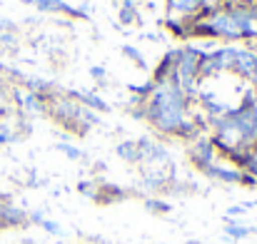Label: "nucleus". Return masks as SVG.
<instances>
[{
  "mask_svg": "<svg viewBox=\"0 0 257 244\" xmlns=\"http://www.w3.org/2000/svg\"><path fill=\"white\" fill-rule=\"evenodd\" d=\"M192 100L182 92L175 80H163L153 85V92L145 102V122L165 137H177L192 142L200 132V120L192 115Z\"/></svg>",
  "mask_w": 257,
  "mask_h": 244,
  "instance_id": "f257e3e1",
  "label": "nucleus"
},
{
  "mask_svg": "<svg viewBox=\"0 0 257 244\" xmlns=\"http://www.w3.org/2000/svg\"><path fill=\"white\" fill-rule=\"evenodd\" d=\"M83 105H78L75 100H70L65 92L63 95H53L50 97V105H48V117H53L60 127H65L68 132L73 135H85L87 127L83 122Z\"/></svg>",
  "mask_w": 257,
  "mask_h": 244,
  "instance_id": "f03ea898",
  "label": "nucleus"
},
{
  "mask_svg": "<svg viewBox=\"0 0 257 244\" xmlns=\"http://www.w3.org/2000/svg\"><path fill=\"white\" fill-rule=\"evenodd\" d=\"M187 157H190L195 169L207 172L217 160V150H215L212 137L210 135H197L192 142H187Z\"/></svg>",
  "mask_w": 257,
  "mask_h": 244,
  "instance_id": "7ed1b4c3",
  "label": "nucleus"
},
{
  "mask_svg": "<svg viewBox=\"0 0 257 244\" xmlns=\"http://www.w3.org/2000/svg\"><path fill=\"white\" fill-rule=\"evenodd\" d=\"M25 5H33L38 13H55V15H65L70 20H90V10L87 5H70L65 0H23Z\"/></svg>",
  "mask_w": 257,
  "mask_h": 244,
  "instance_id": "20e7f679",
  "label": "nucleus"
},
{
  "mask_svg": "<svg viewBox=\"0 0 257 244\" xmlns=\"http://www.w3.org/2000/svg\"><path fill=\"white\" fill-rule=\"evenodd\" d=\"M207 23H210V28L215 30V38H217V40L242 43V30L235 25V20L227 15V10H225V8L212 10V13H210V18H207Z\"/></svg>",
  "mask_w": 257,
  "mask_h": 244,
  "instance_id": "39448f33",
  "label": "nucleus"
},
{
  "mask_svg": "<svg viewBox=\"0 0 257 244\" xmlns=\"http://www.w3.org/2000/svg\"><path fill=\"white\" fill-rule=\"evenodd\" d=\"M28 212L18 207L15 202H0V232L3 229H23L28 227Z\"/></svg>",
  "mask_w": 257,
  "mask_h": 244,
  "instance_id": "423d86ee",
  "label": "nucleus"
},
{
  "mask_svg": "<svg viewBox=\"0 0 257 244\" xmlns=\"http://www.w3.org/2000/svg\"><path fill=\"white\" fill-rule=\"evenodd\" d=\"M232 73L240 75L242 80L257 82V55L250 48H237L235 63H232Z\"/></svg>",
  "mask_w": 257,
  "mask_h": 244,
  "instance_id": "0eeeda50",
  "label": "nucleus"
},
{
  "mask_svg": "<svg viewBox=\"0 0 257 244\" xmlns=\"http://www.w3.org/2000/svg\"><path fill=\"white\" fill-rule=\"evenodd\" d=\"M50 97L53 95H35V92H23V102L18 105V112L20 115H28V117H43L48 115V105H50Z\"/></svg>",
  "mask_w": 257,
  "mask_h": 244,
  "instance_id": "6e6552de",
  "label": "nucleus"
},
{
  "mask_svg": "<svg viewBox=\"0 0 257 244\" xmlns=\"http://www.w3.org/2000/svg\"><path fill=\"white\" fill-rule=\"evenodd\" d=\"M168 5V18H180V20H195L202 10L200 0H165Z\"/></svg>",
  "mask_w": 257,
  "mask_h": 244,
  "instance_id": "1a4fd4ad",
  "label": "nucleus"
},
{
  "mask_svg": "<svg viewBox=\"0 0 257 244\" xmlns=\"http://www.w3.org/2000/svg\"><path fill=\"white\" fill-rule=\"evenodd\" d=\"M65 95H68L70 100H75L78 105H83V107H87V110L97 112V115L110 112V105H107L100 95H95V92H85V90H68Z\"/></svg>",
  "mask_w": 257,
  "mask_h": 244,
  "instance_id": "9d476101",
  "label": "nucleus"
},
{
  "mask_svg": "<svg viewBox=\"0 0 257 244\" xmlns=\"http://www.w3.org/2000/svg\"><path fill=\"white\" fill-rule=\"evenodd\" d=\"M177 60H180V48H170V50H165V55L160 58V63L155 65V70H153V82H163L172 78V70H175V65H177Z\"/></svg>",
  "mask_w": 257,
  "mask_h": 244,
  "instance_id": "9b49d317",
  "label": "nucleus"
},
{
  "mask_svg": "<svg viewBox=\"0 0 257 244\" xmlns=\"http://www.w3.org/2000/svg\"><path fill=\"white\" fill-rule=\"evenodd\" d=\"M127 199V192L117 184H107V182H100L97 184V194L92 197V202L97 204H112V202H122Z\"/></svg>",
  "mask_w": 257,
  "mask_h": 244,
  "instance_id": "f8f14e48",
  "label": "nucleus"
},
{
  "mask_svg": "<svg viewBox=\"0 0 257 244\" xmlns=\"http://www.w3.org/2000/svg\"><path fill=\"white\" fill-rule=\"evenodd\" d=\"M205 174L210 179H215V182H222V184H240V179H242V169H237V167H222V164H212Z\"/></svg>",
  "mask_w": 257,
  "mask_h": 244,
  "instance_id": "ddd939ff",
  "label": "nucleus"
},
{
  "mask_svg": "<svg viewBox=\"0 0 257 244\" xmlns=\"http://www.w3.org/2000/svg\"><path fill=\"white\" fill-rule=\"evenodd\" d=\"M115 155L127 164H140V147L138 140H122L115 145Z\"/></svg>",
  "mask_w": 257,
  "mask_h": 244,
  "instance_id": "4468645a",
  "label": "nucleus"
},
{
  "mask_svg": "<svg viewBox=\"0 0 257 244\" xmlns=\"http://www.w3.org/2000/svg\"><path fill=\"white\" fill-rule=\"evenodd\" d=\"M252 232H257V229L240 224L237 219H225V234H227L230 239H235V242H242V239H247Z\"/></svg>",
  "mask_w": 257,
  "mask_h": 244,
  "instance_id": "2eb2a0df",
  "label": "nucleus"
},
{
  "mask_svg": "<svg viewBox=\"0 0 257 244\" xmlns=\"http://www.w3.org/2000/svg\"><path fill=\"white\" fill-rule=\"evenodd\" d=\"M163 28H165L170 35L180 38V40H190L187 20H180V18H165V20H163Z\"/></svg>",
  "mask_w": 257,
  "mask_h": 244,
  "instance_id": "dca6fc26",
  "label": "nucleus"
},
{
  "mask_svg": "<svg viewBox=\"0 0 257 244\" xmlns=\"http://www.w3.org/2000/svg\"><path fill=\"white\" fill-rule=\"evenodd\" d=\"M145 209H148L150 214L165 217V214H170L172 212V204L170 202H165V199H160V197H145Z\"/></svg>",
  "mask_w": 257,
  "mask_h": 244,
  "instance_id": "f3484780",
  "label": "nucleus"
},
{
  "mask_svg": "<svg viewBox=\"0 0 257 244\" xmlns=\"http://www.w3.org/2000/svg\"><path fill=\"white\" fill-rule=\"evenodd\" d=\"M55 150L58 152H63L68 160H73V162H80V160H85V152L80 150V147H75V145H70V142H58L55 145Z\"/></svg>",
  "mask_w": 257,
  "mask_h": 244,
  "instance_id": "a211bd4d",
  "label": "nucleus"
},
{
  "mask_svg": "<svg viewBox=\"0 0 257 244\" xmlns=\"http://www.w3.org/2000/svg\"><path fill=\"white\" fill-rule=\"evenodd\" d=\"M120 50H122V55H125L127 60H133V63H135L138 68H140V70H148V60L143 58V53H140V50H138L135 45H122Z\"/></svg>",
  "mask_w": 257,
  "mask_h": 244,
  "instance_id": "6ab92c4d",
  "label": "nucleus"
},
{
  "mask_svg": "<svg viewBox=\"0 0 257 244\" xmlns=\"http://www.w3.org/2000/svg\"><path fill=\"white\" fill-rule=\"evenodd\" d=\"M97 184H100V182H95V179H85V182H80V184H78V192L92 199V197L97 194Z\"/></svg>",
  "mask_w": 257,
  "mask_h": 244,
  "instance_id": "aec40b11",
  "label": "nucleus"
},
{
  "mask_svg": "<svg viewBox=\"0 0 257 244\" xmlns=\"http://www.w3.org/2000/svg\"><path fill=\"white\" fill-rule=\"evenodd\" d=\"M90 78L95 82H100V85H105V82H107V70H105L102 65H92V68H90Z\"/></svg>",
  "mask_w": 257,
  "mask_h": 244,
  "instance_id": "412c9836",
  "label": "nucleus"
},
{
  "mask_svg": "<svg viewBox=\"0 0 257 244\" xmlns=\"http://www.w3.org/2000/svg\"><path fill=\"white\" fill-rule=\"evenodd\" d=\"M40 227H43V229H45L48 234H58V237L63 234V227H60L58 222H53V219H48V217H45V219L40 222Z\"/></svg>",
  "mask_w": 257,
  "mask_h": 244,
  "instance_id": "4be33fe9",
  "label": "nucleus"
},
{
  "mask_svg": "<svg viewBox=\"0 0 257 244\" xmlns=\"http://www.w3.org/2000/svg\"><path fill=\"white\" fill-rule=\"evenodd\" d=\"M247 209L242 207V204H232V207H227V212H225V219H237V217H242Z\"/></svg>",
  "mask_w": 257,
  "mask_h": 244,
  "instance_id": "5701e85b",
  "label": "nucleus"
},
{
  "mask_svg": "<svg viewBox=\"0 0 257 244\" xmlns=\"http://www.w3.org/2000/svg\"><path fill=\"white\" fill-rule=\"evenodd\" d=\"M240 184H242V187H257V179L252 177V174L242 172V179H240Z\"/></svg>",
  "mask_w": 257,
  "mask_h": 244,
  "instance_id": "b1692460",
  "label": "nucleus"
},
{
  "mask_svg": "<svg viewBox=\"0 0 257 244\" xmlns=\"http://www.w3.org/2000/svg\"><path fill=\"white\" fill-rule=\"evenodd\" d=\"M0 202H13V199H10V194H8V192H3V189H0Z\"/></svg>",
  "mask_w": 257,
  "mask_h": 244,
  "instance_id": "393cba45",
  "label": "nucleus"
},
{
  "mask_svg": "<svg viewBox=\"0 0 257 244\" xmlns=\"http://www.w3.org/2000/svg\"><path fill=\"white\" fill-rule=\"evenodd\" d=\"M250 5H252V18H255V23H257V0L255 3H250Z\"/></svg>",
  "mask_w": 257,
  "mask_h": 244,
  "instance_id": "a878e982",
  "label": "nucleus"
},
{
  "mask_svg": "<svg viewBox=\"0 0 257 244\" xmlns=\"http://www.w3.org/2000/svg\"><path fill=\"white\" fill-rule=\"evenodd\" d=\"M250 92H252V100H255V105H257V82H255V87H252Z\"/></svg>",
  "mask_w": 257,
  "mask_h": 244,
  "instance_id": "bb28decb",
  "label": "nucleus"
},
{
  "mask_svg": "<svg viewBox=\"0 0 257 244\" xmlns=\"http://www.w3.org/2000/svg\"><path fill=\"white\" fill-rule=\"evenodd\" d=\"M18 244H38V242H35V239H20Z\"/></svg>",
  "mask_w": 257,
  "mask_h": 244,
  "instance_id": "cd10ccee",
  "label": "nucleus"
},
{
  "mask_svg": "<svg viewBox=\"0 0 257 244\" xmlns=\"http://www.w3.org/2000/svg\"><path fill=\"white\" fill-rule=\"evenodd\" d=\"M245 3H255V0H245Z\"/></svg>",
  "mask_w": 257,
  "mask_h": 244,
  "instance_id": "c85d7f7f",
  "label": "nucleus"
}]
</instances>
